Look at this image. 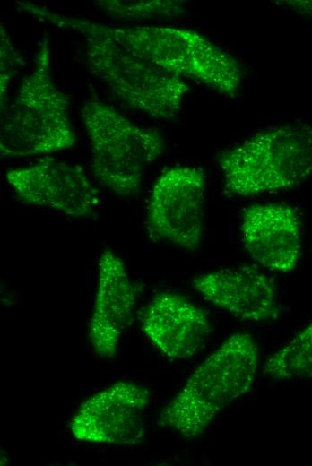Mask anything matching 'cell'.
<instances>
[{"label": "cell", "instance_id": "cell-15", "mask_svg": "<svg viewBox=\"0 0 312 466\" xmlns=\"http://www.w3.org/2000/svg\"><path fill=\"white\" fill-rule=\"evenodd\" d=\"M97 5L110 17L126 21L178 17L186 10L185 2L178 0H101Z\"/></svg>", "mask_w": 312, "mask_h": 466}, {"label": "cell", "instance_id": "cell-4", "mask_svg": "<svg viewBox=\"0 0 312 466\" xmlns=\"http://www.w3.org/2000/svg\"><path fill=\"white\" fill-rule=\"evenodd\" d=\"M137 56L179 77L202 83L234 98L243 80L240 63L198 31L171 26L114 27L84 19Z\"/></svg>", "mask_w": 312, "mask_h": 466}, {"label": "cell", "instance_id": "cell-1", "mask_svg": "<svg viewBox=\"0 0 312 466\" xmlns=\"http://www.w3.org/2000/svg\"><path fill=\"white\" fill-rule=\"evenodd\" d=\"M18 5L41 21L82 34L89 70L126 105L157 119L176 117L189 91L183 79L93 30L84 19L60 14L34 3L18 2Z\"/></svg>", "mask_w": 312, "mask_h": 466}, {"label": "cell", "instance_id": "cell-2", "mask_svg": "<svg viewBox=\"0 0 312 466\" xmlns=\"http://www.w3.org/2000/svg\"><path fill=\"white\" fill-rule=\"evenodd\" d=\"M259 349L247 332L230 335L191 374L178 394L164 407L158 424L192 439L204 432L227 406L253 385Z\"/></svg>", "mask_w": 312, "mask_h": 466}, {"label": "cell", "instance_id": "cell-16", "mask_svg": "<svg viewBox=\"0 0 312 466\" xmlns=\"http://www.w3.org/2000/svg\"><path fill=\"white\" fill-rule=\"evenodd\" d=\"M1 68H0V92H1V109L5 107L8 102L7 91L9 83L17 71L19 63L22 61L19 53L13 46L10 37L4 27L1 26Z\"/></svg>", "mask_w": 312, "mask_h": 466}, {"label": "cell", "instance_id": "cell-3", "mask_svg": "<svg viewBox=\"0 0 312 466\" xmlns=\"http://www.w3.org/2000/svg\"><path fill=\"white\" fill-rule=\"evenodd\" d=\"M69 98L51 73L48 35L36 53L32 71L22 80L11 101L1 109L0 154L24 158L49 154L74 146Z\"/></svg>", "mask_w": 312, "mask_h": 466}, {"label": "cell", "instance_id": "cell-5", "mask_svg": "<svg viewBox=\"0 0 312 466\" xmlns=\"http://www.w3.org/2000/svg\"><path fill=\"white\" fill-rule=\"evenodd\" d=\"M224 193L254 196L296 186L312 175V125L275 126L222 152Z\"/></svg>", "mask_w": 312, "mask_h": 466}, {"label": "cell", "instance_id": "cell-7", "mask_svg": "<svg viewBox=\"0 0 312 466\" xmlns=\"http://www.w3.org/2000/svg\"><path fill=\"white\" fill-rule=\"evenodd\" d=\"M206 175L202 168L178 166L155 181L147 204L152 237L188 251L197 250L204 237Z\"/></svg>", "mask_w": 312, "mask_h": 466}, {"label": "cell", "instance_id": "cell-8", "mask_svg": "<svg viewBox=\"0 0 312 466\" xmlns=\"http://www.w3.org/2000/svg\"><path fill=\"white\" fill-rule=\"evenodd\" d=\"M150 393L144 386L118 381L85 400L69 423L82 442L134 445L146 434L144 411Z\"/></svg>", "mask_w": 312, "mask_h": 466}, {"label": "cell", "instance_id": "cell-12", "mask_svg": "<svg viewBox=\"0 0 312 466\" xmlns=\"http://www.w3.org/2000/svg\"><path fill=\"white\" fill-rule=\"evenodd\" d=\"M244 246L261 266L277 272L293 271L301 257V220L298 211L283 203H256L242 215Z\"/></svg>", "mask_w": 312, "mask_h": 466}, {"label": "cell", "instance_id": "cell-10", "mask_svg": "<svg viewBox=\"0 0 312 466\" xmlns=\"http://www.w3.org/2000/svg\"><path fill=\"white\" fill-rule=\"evenodd\" d=\"M140 291L124 261L112 250L105 249L98 262L97 289L88 330L91 346L99 357L111 358L116 355Z\"/></svg>", "mask_w": 312, "mask_h": 466}, {"label": "cell", "instance_id": "cell-13", "mask_svg": "<svg viewBox=\"0 0 312 466\" xmlns=\"http://www.w3.org/2000/svg\"><path fill=\"white\" fill-rule=\"evenodd\" d=\"M139 320L148 340L166 357H193L212 331L204 311L186 297L162 291L143 309Z\"/></svg>", "mask_w": 312, "mask_h": 466}, {"label": "cell", "instance_id": "cell-9", "mask_svg": "<svg viewBox=\"0 0 312 466\" xmlns=\"http://www.w3.org/2000/svg\"><path fill=\"white\" fill-rule=\"evenodd\" d=\"M5 178L22 203L51 209L67 217H90L100 204V192L83 168L52 157L9 169Z\"/></svg>", "mask_w": 312, "mask_h": 466}, {"label": "cell", "instance_id": "cell-17", "mask_svg": "<svg viewBox=\"0 0 312 466\" xmlns=\"http://www.w3.org/2000/svg\"><path fill=\"white\" fill-rule=\"evenodd\" d=\"M282 3L294 12L312 15V1H282Z\"/></svg>", "mask_w": 312, "mask_h": 466}, {"label": "cell", "instance_id": "cell-11", "mask_svg": "<svg viewBox=\"0 0 312 466\" xmlns=\"http://www.w3.org/2000/svg\"><path fill=\"white\" fill-rule=\"evenodd\" d=\"M192 286L205 300L245 322L273 320L281 312L273 278L255 266L209 272L194 279Z\"/></svg>", "mask_w": 312, "mask_h": 466}, {"label": "cell", "instance_id": "cell-6", "mask_svg": "<svg viewBox=\"0 0 312 466\" xmlns=\"http://www.w3.org/2000/svg\"><path fill=\"white\" fill-rule=\"evenodd\" d=\"M82 118L96 178L117 195L136 194L144 170L164 151L160 134L134 124L115 108L99 100L83 105Z\"/></svg>", "mask_w": 312, "mask_h": 466}, {"label": "cell", "instance_id": "cell-14", "mask_svg": "<svg viewBox=\"0 0 312 466\" xmlns=\"http://www.w3.org/2000/svg\"><path fill=\"white\" fill-rule=\"evenodd\" d=\"M264 373L277 380L312 379V322L268 358Z\"/></svg>", "mask_w": 312, "mask_h": 466}]
</instances>
